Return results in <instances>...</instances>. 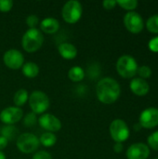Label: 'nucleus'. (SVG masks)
I'll use <instances>...</instances> for the list:
<instances>
[{
	"label": "nucleus",
	"instance_id": "3",
	"mask_svg": "<svg viewBox=\"0 0 158 159\" xmlns=\"http://www.w3.org/2000/svg\"><path fill=\"white\" fill-rule=\"evenodd\" d=\"M138 68L136 60L129 55L121 56L116 62L117 73L124 78L133 77L137 74Z\"/></svg>",
	"mask_w": 158,
	"mask_h": 159
},
{
	"label": "nucleus",
	"instance_id": "11",
	"mask_svg": "<svg viewBox=\"0 0 158 159\" xmlns=\"http://www.w3.org/2000/svg\"><path fill=\"white\" fill-rule=\"evenodd\" d=\"M140 126L145 129H154L158 126V109L147 108L140 116Z\"/></svg>",
	"mask_w": 158,
	"mask_h": 159
},
{
	"label": "nucleus",
	"instance_id": "19",
	"mask_svg": "<svg viewBox=\"0 0 158 159\" xmlns=\"http://www.w3.org/2000/svg\"><path fill=\"white\" fill-rule=\"evenodd\" d=\"M1 136L5 137L7 141H12L16 138V136L19 134V129L14 127L13 125H7L3 127L1 129Z\"/></svg>",
	"mask_w": 158,
	"mask_h": 159
},
{
	"label": "nucleus",
	"instance_id": "17",
	"mask_svg": "<svg viewBox=\"0 0 158 159\" xmlns=\"http://www.w3.org/2000/svg\"><path fill=\"white\" fill-rule=\"evenodd\" d=\"M22 74L29 78H34L39 74V67L34 62H26L22 65Z\"/></svg>",
	"mask_w": 158,
	"mask_h": 159
},
{
	"label": "nucleus",
	"instance_id": "12",
	"mask_svg": "<svg viewBox=\"0 0 158 159\" xmlns=\"http://www.w3.org/2000/svg\"><path fill=\"white\" fill-rule=\"evenodd\" d=\"M39 125L49 132H56L61 129V122L58 117L51 114H44L38 118Z\"/></svg>",
	"mask_w": 158,
	"mask_h": 159
},
{
	"label": "nucleus",
	"instance_id": "16",
	"mask_svg": "<svg viewBox=\"0 0 158 159\" xmlns=\"http://www.w3.org/2000/svg\"><path fill=\"white\" fill-rule=\"evenodd\" d=\"M40 28L47 34H54L60 28V22L55 18H46L40 22Z\"/></svg>",
	"mask_w": 158,
	"mask_h": 159
},
{
	"label": "nucleus",
	"instance_id": "21",
	"mask_svg": "<svg viewBox=\"0 0 158 159\" xmlns=\"http://www.w3.org/2000/svg\"><path fill=\"white\" fill-rule=\"evenodd\" d=\"M39 142L42 145H44L46 147H51L56 143L57 137L52 132H46L41 135Z\"/></svg>",
	"mask_w": 158,
	"mask_h": 159
},
{
	"label": "nucleus",
	"instance_id": "10",
	"mask_svg": "<svg viewBox=\"0 0 158 159\" xmlns=\"http://www.w3.org/2000/svg\"><path fill=\"white\" fill-rule=\"evenodd\" d=\"M23 116L21 108L17 106L7 107L0 113V120L7 125H13L19 122Z\"/></svg>",
	"mask_w": 158,
	"mask_h": 159
},
{
	"label": "nucleus",
	"instance_id": "6",
	"mask_svg": "<svg viewBox=\"0 0 158 159\" xmlns=\"http://www.w3.org/2000/svg\"><path fill=\"white\" fill-rule=\"evenodd\" d=\"M29 105L34 114H43L49 107V99L42 91L35 90L29 96Z\"/></svg>",
	"mask_w": 158,
	"mask_h": 159
},
{
	"label": "nucleus",
	"instance_id": "15",
	"mask_svg": "<svg viewBox=\"0 0 158 159\" xmlns=\"http://www.w3.org/2000/svg\"><path fill=\"white\" fill-rule=\"evenodd\" d=\"M60 55L66 60H73L77 55L76 48L71 43H61L58 47Z\"/></svg>",
	"mask_w": 158,
	"mask_h": 159
},
{
	"label": "nucleus",
	"instance_id": "27",
	"mask_svg": "<svg viewBox=\"0 0 158 159\" xmlns=\"http://www.w3.org/2000/svg\"><path fill=\"white\" fill-rule=\"evenodd\" d=\"M38 22H39L38 17H37L36 15H34V14L29 15V16L27 17V19H26V23H27V25L29 26V29H34V28H35L36 25L38 24Z\"/></svg>",
	"mask_w": 158,
	"mask_h": 159
},
{
	"label": "nucleus",
	"instance_id": "14",
	"mask_svg": "<svg viewBox=\"0 0 158 159\" xmlns=\"http://www.w3.org/2000/svg\"><path fill=\"white\" fill-rule=\"evenodd\" d=\"M129 88H130L131 91L138 96L146 95L150 89L149 84L144 79H142L141 77L132 79L130 84H129Z\"/></svg>",
	"mask_w": 158,
	"mask_h": 159
},
{
	"label": "nucleus",
	"instance_id": "18",
	"mask_svg": "<svg viewBox=\"0 0 158 159\" xmlns=\"http://www.w3.org/2000/svg\"><path fill=\"white\" fill-rule=\"evenodd\" d=\"M29 99V95L26 89H20L18 91H16V93L14 94V98H13V102L17 107H20L24 105L25 102L28 101Z\"/></svg>",
	"mask_w": 158,
	"mask_h": 159
},
{
	"label": "nucleus",
	"instance_id": "5",
	"mask_svg": "<svg viewBox=\"0 0 158 159\" xmlns=\"http://www.w3.org/2000/svg\"><path fill=\"white\" fill-rule=\"evenodd\" d=\"M39 139L33 133H22L18 136L16 145L18 149L24 154H31L36 151L39 147Z\"/></svg>",
	"mask_w": 158,
	"mask_h": 159
},
{
	"label": "nucleus",
	"instance_id": "22",
	"mask_svg": "<svg viewBox=\"0 0 158 159\" xmlns=\"http://www.w3.org/2000/svg\"><path fill=\"white\" fill-rule=\"evenodd\" d=\"M146 27L149 30V32L158 34V14L150 17L146 22Z\"/></svg>",
	"mask_w": 158,
	"mask_h": 159
},
{
	"label": "nucleus",
	"instance_id": "24",
	"mask_svg": "<svg viewBox=\"0 0 158 159\" xmlns=\"http://www.w3.org/2000/svg\"><path fill=\"white\" fill-rule=\"evenodd\" d=\"M36 122H37L36 114H34V112H31V113L27 114L26 116L23 119V124L27 128H31V127L34 126L36 124Z\"/></svg>",
	"mask_w": 158,
	"mask_h": 159
},
{
	"label": "nucleus",
	"instance_id": "34",
	"mask_svg": "<svg viewBox=\"0 0 158 159\" xmlns=\"http://www.w3.org/2000/svg\"><path fill=\"white\" fill-rule=\"evenodd\" d=\"M0 159H6V156L2 151H0Z\"/></svg>",
	"mask_w": 158,
	"mask_h": 159
},
{
	"label": "nucleus",
	"instance_id": "13",
	"mask_svg": "<svg viewBox=\"0 0 158 159\" xmlns=\"http://www.w3.org/2000/svg\"><path fill=\"white\" fill-rule=\"evenodd\" d=\"M150 155L149 147L142 143L130 145L127 151L128 159H147Z\"/></svg>",
	"mask_w": 158,
	"mask_h": 159
},
{
	"label": "nucleus",
	"instance_id": "2",
	"mask_svg": "<svg viewBox=\"0 0 158 159\" xmlns=\"http://www.w3.org/2000/svg\"><path fill=\"white\" fill-rule=\"evenodd\" d=\"M44 43V36L40 30L28 29L21 39V46L26 52L32 53L38 50Z\"/></svg>",
	"mask_w": 158,
	"mask_h": 159
},
{
	"label": "nucleus",
	"instance_id": "1",
	"mask_svg": "<svg viewBox=\"0 0 158 159\" xmlns=\"http://www.w3.org/2000/svg\"><path fill=\"white\" fill-rule=\"evenodd\" d=\"M121 93L118 82L111 77L101 79L96 86L98 100L104 104H111L117 101Z\"/></svg>",
	"mask_w": 158,
	"mask_h": 159
},
{
	"label": "nucleus",
	"instance_id": "32",
	"mask_svg": "<svg viewBox=\"0 0 158 159\" xmlns=\"http://www.w3.org/2000/svg\"><path fill=\"white\" fill-rule=\"evenodd\" d=\"M7 143H8V141L5 137L0 136V151H2L3 149H5L7 147Z\"/></svg>",
	"mask_w": 158,
	"mask_h": 159
},
{
	"label": "nucleus",
	"instance_id": "29",
	"mask_svg": "<svg viewBox=\"0 0 158 159\" xmlns=\"http://www.w3.org/2000/svg\"><path fill=\"white\" fill-rule=\"evenodd\" d=\"M33 159H52L51 155L47 151H38L34 154Z\"/></svg>",
	"mask_w": 158,
	"mask_h": 159
},
{
	"label": "nucleus",
	"instance_id": "31",
	"mask_svg": "<svg viewBox=\"0 0 158 159\" xmlns=\"http://www.w3.org/2000/svg\"><path fill=\"white\" fill-rule=\"evenodd\" d=\"M116 4L117 3H116L115 0H105V1L102 2V6L106 9H113L115 7Z\"/></svg>",
	"mask_w": 158,
	"mask_h": 159
},
{
	"label": "nucleus",
	"instance_id": "23",
	"mask_svg": "<svg viewBox=\"0 0 158 159\" xmlns=\"http://www.w3.org/2000/svg\"><path fill=\"white\" fill-rule=\"evenodd\" d=\"M116 3L122 8L130 10V11L135 9L138 6V1H136V0H121V1H116Z\"/></svg>",
	"mask_w": 158,
	"mask_h": 159
},
{
	"label": "nucleus",
	"instance_id": "7",
	"mask_svg": "<svg viewBox=\"0 0 158 159\" xmlns=\"http://www.w3.org/2000/svg\"><path fill=\"white\" fill-rule=\"evenodd\" d=\"M110 134L115 143H123L129 137V129L122 119H115L110 125Z\"/></svg>",
	"mask_w": 158,
	"mask_h": 159
},
{
	"label": "nucleus",
	"instance_id": "9",
	"mask_svg": "<svg viewBox=\"0 0 158 159\" xmlns=\"http://www.w3.org/2000/svg\"><path fill=\"white\" fill-rule=\"evenodd\" d=\"M5 64L13 70L20 69L22 67L24 62L23 54L18 49H8L5 52L3 57Z\"/></svg>",
	"mask_w": 158,
	"mask_h": 159
},
{
	"label": "nucleus",
	"instance_id": "20",
	"mask_svg": "<svg viewBox=\"0 0 158 159\" xmlns=\"http://www.w3.org/2000/svg\"><path fill=\"white\" fill-rule=\"evenodd\" d=\"M68 77L74 82H79L85 77V72L80 66H74L69 70Z\"/></svg>",
	"mask_w": 158,
	"mask_h": 159
},
{
	"label": "nucleus",
	"instance_id": "4",
	"mask_svg": "<svg viewBox=\"0 0 158 159\" xmlns=\"http://www.w3.org/2000/svg\"><path fill=\"white\" fill-rule=\"evenodd\" d=\"M83 8L81 3L76 0H70L64 4L61 10V15L66 22L73 24L80 20Z\"/></svg>",
	"mask_w": 158,
	"mask_h": 159
},
{
	"label": "nucleus",
	"instance_id": "33",
	"mask_svg": "<svg viewBox=\"0 0 158 159\" xmlns=\"http://www.w3.org/2000/svg\"><path fill=\"white\" fill-rule=\"evenodd\" d=\"M114 151L115 153H121L123 151V143H115L114 145Z\"/></svg>",
	"mask_w": 158,
	"mask_h": 159
},
{
	"label": "nucleus",
	"instance_id": "28",
	"mask_svg": "<svg viewBox=\"0 0 158 159\" xmlns=\"http://www.w3.org/2000/svg\"><path fill=\"white\" fill-rule=\"evenodd\" d=\"M13 7V1L11 0H0V11L7 12Z\"/></svg>",
	"mask_w": 158,
	"mask_h": 159
},
{
	"label": "nucleus",
	"instance_id": "30",
	"mask_svg": "<svg viewBox=\"0 0 158 159\" xmlns=\"http://www.w3.org/2000/svg\"><path fill=\"white\" fill-rule=\"evenodd\" d=\"M149 48L154 51V52H158V36L154 37L153 39L150 40L149 42Z\"/></svg>",
	"mask_w": 158,
	"mask_h": 159
},
{
	"label": "nucleus",
	"instance_id": "8",
	"mask_svg": "<svg viewBox=\"0 0 158 159\" xmlns=\"http://www.w3.org/2000/svg\"><path fill=\"white\" fill-rule=\"evenodd\" d=\"M124 24L126 28L132 34L141 33L144 27V23L142 16L135 11H129L125 15Z\"/></svg>",
	"mask_w": 158,
	"mask_h": 159
},
{
	"label": "nucleus",
	"instance_id": "35",
	"mask_svg": "<svg viewBox=\"0 0 158 159\" xmlns=\"http://www.w3.org/2000/svg\"><path fill=\"white\" fill-rule=\"evenodd\" d=\"M156 159H158V158H156Z\"/></svg>",
	"mask_w": 158,
	"mask_h": 159
},
{
	"label": "nucleus",
	"instance_id": "25",
	"mask_svg": "<svg viewBox=\"0 0 158 159\" xmlns=\"http://www.w3.org/2000/svg\"><path fill=\"white\" fill-rule=\"evenodd\" d=\"M139 75L141 76V78L142 79H145V78H149L152 75V70L149 66H146V65H142L141 67L138 68V72Z\"/></svg>",
	"mask_w": 158,
	"mask_h": 159
},
{
	"label": "nucleus",
	"instance_id": "26",
	"mask_svg": "<svg viewBox=\"0 0 158 159\" xmlns=\"http://www.w3.org/2000/svg\"><path fill=\"white\" fill-rule=\"evenodd\" d=\"M148 144L154 150L158 151V130L155 131L148 137Z\"/></svg>",
	"mask_w": 158,
	"mask_h": 159
}]
</instances>
